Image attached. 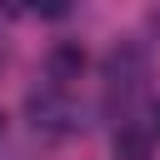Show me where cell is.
<instances>
[{
    "label": "cell",
    "mask_w": 160,
    "mask_h": 160,
    "mask_svg": "<svg viewBox=\"0 0 160 160\" xmlns=\"http://www.w3.org/2000/svg\"><path fill=\"white\" fill-rule=\"evenodd\" d=\"M25 110H30L35 130H50V135H70V130H80V125H85V120H80V110H75V100L65 95V85H60V80L35 85V90L25 95Z\"/></svg>",
    "instance_id": "6da1fadb"
},
{
    "label": "cell",
    "mask_w": 160,
    "mask_h": 160,
    "mask_svg": "<svg viewBox=\"0 0 160 160\" xmlns=\"http://www.w3.org/2000/svg\"><path fill=\"white\" fill-rule=\"evenodd\" d=\"M105 80H110L115 95H135L145 85V50L140 45H115L105 55Z\"/></svg>",
    "instance_id": "7a4b0ae2"
},
{
    "label": "cell",
    "mask_w": 160,
    "mask_h": 160,
    "mask_svg": "<svg viewBox=\"0 0 160 160\" xmlns=\"http://www.w3.org/2000/svg\"><path fill=\"white\" fill-rule=\"evenodd\" d=\"M80 70H85V50L80 45H55L50 50V80H80Z\"/></svg>",
    "instance_id": "3957f363"
},
{
    "label": "cell",
    "mask_w": 160,
    "mask_h": 160,
    "mask_svg": "<svg viewBox=\"0 0 160 160\" xmlns=\"http://www.w3.org/2000/svg\"><path fill=\"white\" fill-rule=\"evenodd\" d=\"M115 160H150V130L120 125L115 130Z\"/></svg>",
    "instance_id": "277c9868"
},
{
    "label": "cell",
    "mask_w": 160,
    "mask_h": 160,
    "mask_svg": "<svg viewBox=\"0 0 160 160\" xmlns=\"http://www.w3.org/2000/svg\"><path fill=\"white\" fill-rule=\"evenodd\" d=\"M30 10L45 20H60V15H70V0H30Z\"/></svg>",
    "instance_id": "5b68a950"
},
{
    "label": "cell",
    "mask_w": 160,
    "mask_h": 160,
    "mask_svg": "<svg viewBox=\"0 0 160 160\" xmlns=\"http://www.w3.org/2000/svg\"><path fill=\"white\" fill-rule=\"evenodd\" d=\"M150 135H160V100L150 105Z\"/></svg>",
    "instance_id": "8992f818"
},
{
    "label": "cell",
    "mask_w": 160,
    "mask_h": 160,
    "mask_svg": "<svg viewBox=\"0 0 160 160\" xmlns=\"http://www.w3.org/2000/svg\"><path fill=\"white\" fill-rule=\"evenodd\" d=\"M0 5H5V10H15V5H20V0H0Z\"/></svg>",
    "instance_id": "52a82bcc"
},
{
    "label": "cell",
    "mask_w": 160,
    "mask_h": 160,
    "mask_svg": "<svg viewBox=\"0 0 160 160\" xmlns=\"http://www.w3.org/2000/svg\"><path fill=\"white\" fill-rule=\"evenodd\" d=\"M0 125H5V120H0Z\"/></svg>",
    "instance_id": "ba28073f"
}]
</instances>
